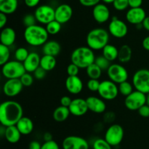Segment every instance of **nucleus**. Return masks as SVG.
Wrapping results in <instances>:
<instances>
[{
    "label": "nucleus",
    "mask_w": 149,
    "mask_h": 149,
    "mask_svg": "<svg viewBox=\"0 0 149 149\" xmlns=\"http://www.w3.org/2000/svg\"><path fill=\"white\" fill-rule=\"evenodd\" d=\"M95 55L93 50L88 46L78 47L72 51L71 61L78 66L80 69H87L92 64L95 63Z\"/></svg>",
    "instance_id": "nucleus-4"
},
{
    "label": "nucleus",
    "mask_w": 149,
    "mask_h": 149,
    "mask_svg": "<svg viewBox=\"0 0 149 149\" xmlns=\"http://www.w3.org/2000/svg\"><path fill=\"white\" fill-rule=\"evenodd\" d=\"M142 46L146 51H149V35L146 37L142 41Z\"/></svg>",
    "instance_id": "nucleus-53"
},
{
    "label": "nucleus",
    "mask_w": 149,
    "mask_h": 149,
    "mask_svg": "<svg viewBox=\"0 0 149 149\" xmlns=\"http://www.w3.org/2000/svg\"><path fill=\"white\" fill-rule=\"evenodd\" d=\"M97 93L105 101L113 100L119 94L118 85L109 79L100 81Z\"/></svg>",
    "instance_id": "nucleus-7"
},
{
    "label": "nucleus",
    "mask_w": 149,
    "mask_h": 149,
    "mask_svg": "<svg viewBox=\"0 0 149 149\" xmlns=\"http://www.w3.org/2000/svg\"><path fill=\"white\" fill-rule=\"evenodd\" d=\"M26 72L24 65L17 60H10L1 66V74L6 79H20Z\"/></svg>",
    "instance_id": "nucleus-5"
},
{
    "label": "nucleus",
    "mask_w": 149,
    "mask_h": 149,
    "mask_svg": "<svg viewBox=\"0 0 149 149\" xmlns=\"http://www.w3.org/2000/svg\"><path fill=\"white\" fill-rule=\"evenodd\" d=\"M118 88H119V92L121 95L124 96H127L128 95L130 94L131 93L134 91V86L132 83L129 82L128 80L123 82V83H120L118 85Z\"/></svg>",
    "instance_id": "nucleus-32"
},
{
    "label": "nucleus",
    "mask_w": 149,
    "mask_h": 149,
    "mask_svg": "<svg viewBox=\"0 0 149 149\" xmlns=\"http://www.w3.org/2000/svg\"><path fill=\"white\" fill-rule=\"evenodd\" d=\"M100 81L97 79H89L87 82V88L92 92H97L100 86Z\"/></svg>",
    "instance_id": "nucleus-40"
},
{
    "label": "nucleus",
    "mask_w": 149,
    "mask_h": 149,
    "mask_svg": "<svg viewBox=\"0 0 149 149\" xmlns=\"http://www.w3.org/2000/svg\"><path fill=\"white\" fill-rule=\"evenodd\" d=\"M93 16L94 20L99 24L109 21L111 18V12L108 6L104 3H99L93 8Z\"/></svg>",
    "instance_id": "nucleus-15"
},
{
    "label": "nucleus",
    "mask_w": 149,
    "mask_h": 149,
    "mask_svg": "<svg viewBox=\"0 0 149 149\" xmlns=\"http://www.w3.org/2000/svg\"><path fill=\"white\" fill-rule=\"evenodd\" d=\"M125 131L120 124H113L109 126L104 134V139L112 146H117L124 139Z\"/></svg>",
    "instance_id": "nucleus-8"
},
{
    "label": "nucleus",
    "mask_w": 149,
    "mask_h": 149,
    "mask_svg": "<svg viewBox=\"0 0 149 149\" xmlns=\"http://www.w3.org/2000/svg\"><path fill=\"white\" fill-rule=\"evenodd\" d=\"M40 61L41 57L39 53L36 52H30L29 56L23 63L26 71L27 72L33 73L36 69L40 67Z\"/></svg>",
    "instance_id": "nucleus-21"
},
{
    "label": "nucleus",
    "mask_w": 149,
    "mask_h": 149,
    "mask_svg": "<svg viewBox=\"0 0 149 149\" xmlns=\"http://www.w3.org/2000/svg\"><path fill=\"white\" fill-rule=\"evenodd\" d=\"M143 4V0H129V6L130 8L141 7Z\"/></svg>",
    "instance_id": "nucleus-50"
},
{
    "label": "nucleus",
    "mask_w": 149,
    "mask_h": 149,
    "mask_svg": "<svg viewBox=\"0 0 149 149\" xmlns=\"http://www.w3.org/2000/svg\"><path fill=\"white\" fill-rule=\"evenodd\" d=\"M18 0H0V13L11 15L17 10Z\"/></svg>",
    "instance_id": "nucleus-26"
},
{
    "label": "nucleus",
    "mask_w": 149,
    "mask_h": 149,
    "mask_svg": "<svg viewBox=\"0 0 149 149\" xmlns=\"http://www.w3.org/2000/svg\"><path fill=\"white\" fill-rule=\"evenodd\" d=\"M20 80L24 87H29L33 83L34 77H33V75H32L31 73L26 72L24 74H23L20 77Z\"/></svg>",
    "instance_id": "nucleus-38"
},
{
    "label": "nucleus",
    "mask_w": 149,
    "mask_h": 149,
    "mask_svg": "<svg viewBox=\"0 0 149 149\" xmlns=\"http://www.w3.org/2000/svg\"><path fill=\"white\" fill-rule=\"evenodd\" d=\"M37 21L35 18L34 14H26L23 18V23L26 27L36 25Z\"/></svg>",
    "instance_id": "nucleus-41"
},
{
    "label": "nucleus",
    "mask_w": 149,
    "mask_h": 149,
    "mask_svg": "<svg viewBox=\"0 0 149 149\" xmlns=\"http://www.w3.org/2000/svg\"><path fill=\"white\" fill-rule=\"evenodd\" d=\"M106 73L109 80L114 82L117 85L127 81L129 77L127 70L122 64H118V63H113L111 64L109 68L106 71Z\"/></svg>",
    "instance_id": "nucleus-9"
},
{
    "label": "nucleus",
    "mask_w": 149,
    "mask_h": 149,
    "mask_svg": "<svg viewBox=\"0 0 149 149\" xmlns=\"http://www.w3.org/2000/svg\"><path fill=\"white\" fill-rule=\"evenodd\" d=\"M47 31L49 35H56L59 33L62 28V24L57 21L56 20H53L52 21L49 22L47 25H45Z\"/></svg>",
    "instance_id": "nucleus-33"
},
{
    "label": "nucleus",
    "mask_w": 149,
    "mask_h": 149,
    "mask_svg": "<svg viewBox=\"0 0 149 149\" xmlns=\"http://www.w3.org/2000/svg\"><path fill=\"white\" fill-rule=\"evenodd\" d=\"M29 53H30V52H29L27 48H24V47H19V48H17L15 51V59L20 61V62L23 63L25 61V60L27 58V57L29 56Z\"/></svg>",
    "instance_id": "nucleus-34"
},
{
    "label": "nucleus",
    "mask_w": 149,
    "mask_h": 149,
    "mask_svg": "<svg viewBox=\"0 0 149 149\" xmlns=\"http://www.w3.org/2000/svg\"><path fill=\"white\" fill-rule=\"evenodd\" d=\"M72 100L73 99L69 96H63L61 97L60 102H61V105L68 108L70 106V105H71Z\"/></svg>",
    "instance_id": "nucleus-48"
},
{
    "label": "nucleus",
    "mask_w": 149,
    "mask_h": 149,
    "mask_svg": "<svg viewBox=\"0 0 149 149\" xmlns=\"http://www.w3.org/2000/svg\"><path fill=\"white\" fill-rule=\"evenodd\" d=\"M47 72L46 70H45L43 68L39 67V68H37L34 72H33V77H34L36 80H42V79H44L46 77Z\"/></svg>",
    "instance_id": "nucleus-44"
},
{
    "label": "nucleus",
    "mask_w": 149,
    "mask_h": 149,
    "mask_svg": "<svg viewBox=\"0 0 149 149\" xmlns=\"http://www.w3.org/2000/svg\"><path fill=\"white\" fill-rule=\"evenodd\" d=\"M80 68L77 66L76 64H73V63H71L68 65L66 69L67 74H68V76H77L78 75L79 72Z\"/></svg>",
    "instance_id": "nucleus-42"
},
{
    "label": "nucleus",
    "mask_w": 149,
    "mask_h": 149,
    "mask_svg": "<svg viewBox=\"0 0 149 149\" xmlns=\"http://www.w3.org/2000/svg\"><path fill=\"white\" fill-rule=\"evenodd\" d=\"M138 113L143 118H149V106L148 105H144L138 110Z\"/></svg>",
    "instance_id": "nucleus-46"
},
{
    "label": "nucleus",
    "mask_w": 149,
    "mask_h": 149,
    "mask_svg": "<svg viewBox=\"0 0 149 149\" xmlns=\"http://www.w3.org/2000/svg\"><path fill=\"white\" fill-rule=\"evenodd\" d=\"M112 4L113 8L117 11H124L130 7L129 0H115Z\"/></svg>",
    "instance_id": "nucleus-39"
},
{
    "label": "nucleus",
    "mask_w": 149,
    "mask_h": 149,
    "mask_svg": "<svg viewBox=\"0 0 149 149\" xmlns=\"http://www.w3.org/2000/svg\"><path fill=\"white\" fill-rule=\"evenodd\" d=\"M49 35L45 26L38 24L26 27L23 32L26 43L33 47L43 46L48 41Z\"/></svg>",
    "instance_id": "nucleus-2"
},
{
    "label": "nucleus",
    "mask_w": 149,
    "mask_h": 149,
    "mask_svg": "<svg viewBox=\"0 0 149 149\" xmlns=\"http://www.w3.org/2000/svg\"><path fill=\"white\" fill-rule=\"evenodd\" d=\"M18 1H19V0H18Z\"/></svg>",
    "instance_id": "nucleus-58"
},
{
    "label": "nucleus",
    "mask_w": 149,
    "mask_h": 149,
    "mask_svg": "<svg viewBox=\"0 0 149 149\" xmlns=\"http://www.w3.org/2000/svg\"><path fill=\"white\" fill-rule=\"evenodd\" d=\"M103 72V70L95 63L92 64L86 69V74L90 79L99 80L101 77Z\"/></svg>",
    "instance_id": "nucleus-31"
},
{
    "label": "nucleus",
    "mask_w": 149,
    "mask_h": 149,
    "mask_svg": "<svg viewBox=\"0 0 149 149\" xmlns=\"http://www.w3.org/2000/svg\"><path fill=\"white\" fill-rule=\"evenodd\" d=\"M16 40V32L14 29L9 26L3 28L0 34V41L1 44L6 46L11 47L14 45Z\"/></svg>",
    "instance_id": "nucleus-22"
},
{
    "label": "nucleus",
    "mask_w": 149,
    "mask_h": 149,
    "mask_svg": "<svg viewBox=\"0 0 149 149\" xmlns=\"http://www.w3.org/2000/svg\"><path fill=\"white\" fill-rule=\"evenodd\" d=\"M101 1H103L104 4H113V1H114L115 0H101Z\"/></svg>",
    "instance_id": "nucleus-56"
},
{
    "label": "nucleus",
    "mask_w": 149,
    "mask_h": 149,
    "mask_svg": "<svg viewBox=\"0 0 149 149\" xmlns=\"http://www.w3.org/2000/svg\"><path fill=\"white\" fill-rule=\"evenodd\" d=\"M71 115L69 109L67 107L60 106L57 107L55 110H54L53 112H52V117L53 119L55 120L56 122H63V121H66L69 115Z\"/></svg>",
    "instance_id": "nucleus-27"
},
{
    "label": "nucleus",
    "mask_w": 149,
    "mask_h": 149,
    "mask_svg": "<svg viewBox=\"0 0 149 149\" xmlns=\"http://www.w3.org/2000/svg\"><path fill=\"white\" fill-rule=\"evenodd\" d=\"M63 149H89V142L80 136L70 135L65 137L62 142Z\"/></svg>",
    "instance_id": "nucleus-13"
},
{
    "label": "nucleus",
    "mask_w": 149,
    "mask_h": 149,
    "mask_svg": "<svg viewBox=\"0 0 149 149\" xmlns=\"http://www.w3.org/2000/svg\"><path fill=\"white\" fill-rule=\"evenodd\" d=\"M10 47L0 44V65L2 66L10 61Z\"/></svg>",
    "instance_id": "nucleus-35"
},
{
    "label": "nucleus",
    "mask_w": 149,
    "mask_h": 149,
    "mask_svg": "<svg viewBox=\"0 0 149 149\" xmlns=\"http://www.w3.org/2000/svg\"><path fill=\"white\" fill-rule=\"evenodd\" d=\"M21 135V133L20 132L16 125L6 127L4 137L7 141L10 143L15 144V143H18L20 141Z\"/></svg>",
    "instance_id": "nucleus-25"
},
{
    "label": "nucleus",
    "mask_w": 149,
    "mask_h": 149,
    "mask_svg": "<svg viewBox=\"0 0 149 149\" xmlns=\"http://www.w3.org/2000/svg\"><path fill=\"white\" fill-rule=\"evenodd\" d=\"M43 139L45 140V142L53 140L52 139V135L50 132H45L43 135Z\"/></svg>",
    "instance_id": "nucleus-55"
},
{
    "label": "nucleus",
    "mask_w": 149,
    "mask_h": 149,
    "mask_svg": "<svg viewBox=\"0 0 149 149\" xmlns=\"http://www.w3.org/2000/svg\"><path fill=\"white\" fill-rule=\"evenodd\" d=\"M93 149H112V146L104 138H97L93 141Z\"/></svg>",
    "instance_id": "nucleus-37"
},
{
    "label": "nucleus",
    "mask_w": 149,
    "mask_h": 149,
    "mask_svg": "<svg viewBox=\"0 0 149 149\" xmlns=\"http://www.w3.org/2000/svg\"><path fill=\"white\" fill-rule=\"evenodd\" d=\"M41 0H24L25 4L28 7L33 8V7H38Z\"/></svg>",
    "instance_id": "nucleus-49"
},
{
    "label": "nucleus",
    "mask_w": 149,
    "mask_h": 149,
    "mask_svg": "<svg viewBox=\"0 0 149 149\" xmlns=\"http://www.w3.org/2000/svg\"><path fill=\"white\" fill-rule=\"evenodd\" d=\"M23 116V107L19 102L6 100L0 105V123L4 127L16 125Z\"/></svg>",
    "instance_id": "nucleus-1"
},
{
    "label": "nucleus",
    "mask_w": 149,
    "mask_h": 149,
    "mask_svg": "<svg viewBox=\"0 0 149 149\" xmlns=\"http://www.w3.org/2000/svg\"><path fill=\"white\" fill-rule=\"evenodd\" d=\"M95 64H97L103 71H107V70L111 64V62L109 60H108L106 57L103 56V55H100L96 56L95 60Z\"/></svg>",
    "instance_id": "nucleus-36"
},
{
    "label": "nucleus",
    "mask_w": 149,
    "mask_h": 149,
    "mask_svg": "<svg viewBox=\"0 0 149 149\" xmlns=\"http://www.w3.org/2000/svg\"><path fill=\"white\" fill-rule=\"evenodd\" d=\"M42 145L37 140H32L29 144V149H41Z\"/></svg>",
    "instance_id": "nucleus-52"
},
{
    "label": "nucleus",
    "mask_w": 149,
    "mask_h": 149,
    "mask_svg": "<svg viewBox=\"0 0 149 149\" xmlns=\"http://www.w3.org/2000/svg\"><path fill=\"white\" fill-rule=\"evenodd\" d=\"M7 23V15L0 13V28L1 29L6 26Z\"/></svg>",
    "instance_id": "nucleus-51"
},
{
    "label": "nucleus",
    "mask_w": 149,
    "mask_h": 149,
    "mask_svg": "<svg viewBox=\"0 0 149 149\" xmlns=\"http://www.w3.org/2000/svg\"><path fill=\"white\" fill-rule=\"evenodd\" d=\"M41 149H60V146L56 141L52 140L42 143Z\"/></svg>",
    "instance_id": "nucleus-43"
},
{
    "label": "nucleus",
    "mask_w": 149,
    "mask_h": 149,
    "mask_svg": "<svg viewBox=\"0 0 149 149\" xmlns=\"http://www.w3.org/2000/svg\"><path fill=\"white\" fill-rule=\"evenodd\" d=\"M132 83L135 90L143 93H149V70L140 69L134 73Z\"/></svg>",
    "instance_id": "nucleus-6"
},
{
    "label": "nucleus",
    "mask_w": 149,
    "mask_h": 149,
    "mask_svg": "<svg viewBox=\"0 0 149 149\" xmlns=\"http://www.w3.org/2000/svg\"><path fill=\"white\" fill-rule=\"evenodd\" d=\"M61 51V44L55 40H48L42 46V53L44 55H49L56 57L59 55Z\"/></svg>",
    "instance_id": "nucleus-24"
},
{
    "label": "nucleus",
    "mask_w": 149,
    "mask_h": 149,
    "mask_svg": "<svg viewBox=\"0 0 149 149\" xmlns=\"http://www.w3.org/2000/svg\"><path fill=\"white\" fill-rule=\"evenodd\" d=\"M55 10L52 6L48 4L38 6L33 13L37 23L42 25H47L55 20Z\"/></svg>",
    "instance_id": "nucleus-12"
},
{
    "label": "nucleus",
    "mask_w": 149,
    "mask_h": 149,
    "mask_svg": "<svg viewBox=\"0 0 149 149\" xmlns=\"http://www.w3.org/2000/svg\"><path fill=\"white\" fill-rule=\"evenodd\" d=\"M22 135H29L33 131L34 125L33 122L30 118L23 115L16 124Z\"/></svg>",
    "instance_id": "nucleus-23"
},
{
    "label": "nucleus",
    "mask_w": 149,
    "mask_h": 149,
    "mask_svg": "<svg viewBox=\"0 0 149 149\" xmlns=\"http://www.w3.org/2000/svg\"><path fill=\"white\" fill-rule=\"evenodd\" d=\"M68 109L71 115L77 117L83 116L89 111L86 99L82 98H75L73 99Z\"/></svg>",
    "instance_id": "nucleus-18"
},
{
    "label": "nucleus",
    "mask_w": 149,
    "mask_h": 149,
    "mask_svg": "<svg viewBox=\"0 0 149 149\" xmlns=\"http://www.w3.org/2000/svg\"><path fill=\"white\" fill-rule=\"evenodd\" d=\"M89 111L96 114L104 113L106 110V104L104 99L100 96H90L86 99Z\"/></svg>",
    "instance_id": "nucleus-19"
},
{
    "label": "nucleus",
    "mask_w": 149,
    "mask_h": 149,
    "mask_svg": "<svg viewBox=\"0 0 149 149\" xmlns=\"http://www.w3.org/2000/svg\"><path fill=\"white\" fill-rule=\"evenodd\" d=\"M110 34L103 28L97 27L88 32L86 37L87 46L93 51H102L109 43Z\"/></svg>",
    "instance_id": "nucleus-3"
},
{
    "label": "nucleus",
    "mask_w": 149,
    "mask_h": 149,
    "mask_svg": "<svg viewBox=\"0 0 149 149\" xmlns=\"http://www.w3.org/2000/svg\"><path fill=\"white\" fill-rule=\"evenodd\" d=\"M23 87L20 79H7L3 85L2 91L7 97H15L20 94Z\"/></svg>",
    "instance_id": "nucleus-14"
},
{
    "label": "nucleus",
    "mask_w": 149,
    "mask_h": 149,
    "mask_svg": "<svg viewBox=\"0 0 149 149\" xmlns=\"http://www.w3.org/2000/svg\"><path fill=\"white\" fill-rule=\"evenodd\" d=\"M65 86L66 90L71 94H79L84 89V83L82 80L77 76H68L65 82Z\"/></svg>",
    "instance_id": "nucleus-20"
},
{
    "label": "nucleus",
    "mask_w": 149,
    "mask_h": 149,
    "mask_svg": "<svg viewBox=\"0 0 149 149\" xmlns=\"http://www.w3.org/2000/svg\"><path fill=\"white\" fill-rule=\"evenodd\" d=\"M73 16V9L68 4H61L58 5L55 10V20L65 24L68 23Z\"/></svg>",
    "instance_id": "nucleus-17"
},
{
    "label": "nucleus",
    "mask_w": 149,
    "mask_h": 149,
    "mask_svg": "<svg viewBox=\"0 0 149 149\" xmlns=\"http://www.w3.org/2000/svg\"><path fill=\"white\" fill-rule=\"evenodd\" d=\"M57 64V60L55 56L49 55H43L41 57L40 67L46 70L47 72L52 71L55 69Z\"/></svg>",
    "instance_id": "nucleus-30"
},
{
    "label": "nucleus",
    "mask_w": 149,
    "mask_h": 149,
    "mask_svg": "<svg viewBox=\"0 0 149 149\" xmlns=\"http://www.w3.org/2000/svg\"><path fill=\"white\" fill-rule=\"evenodd\" d=\"M108 31L111 36L117 39H122L128 34V26L124 20L117 17H113L109 23Z\"/></svg>",
    "instance_id": "nucleus-10"
},
{
    "label": "nucleus",
    "mask_w": 149,
    "mask_h": 149,
    "mask_svg": "<svg viewBox=\"0 0 149 149\" xmlns=\"http://www.w3.org/2000/svg\"><path fill=\"white\" fill-rule=\"evenodd\" d=\"M146 16V13L145 10L141 7L130 8L127 11L126 15H125L127 21L130 24L135 25V26L142 24Z\"/></svg>",
    "instance_id": "nucleus-16"
},
{
    "label": "nucleus",
    "mask_w": 149,
    "mask_h": 149,
    "mask_svg": "<svg viewBox=\"0 0 149 149\" xmlns=\"http://www.w3.org/2000/svg\"><path fill=\"white\" fill-rule=\"evenodd\" d=\"M115 120V114L113 112H107L103 115V121L106 123H111L113 122Z\"/></svg>",
    "instance_id": "nucleus-47"
},
{
    "label": "nucleus",
    "mask_w": 149,
    "mask_h": 149,
    "mask_svg": "<svg viewBox=\"0 0 149 149\" xmlns=\"http://www.w3.org/2000/svg\"><path fill=\"white\" fill-rule=\"evenodd\" d=\"M146 104V94L137 90L134 91L125 99V107L131 111L138 110L143 105Z\"/></svg>",
    "instance_id": "nucleus-11"
},
{
    "label": "nucleus",
    "mask_w": 149,
    "mask_h": 149,
    "mask_svg": "<svg viewBox=\"0 0 149 149\" xmlns=\"http://www.w3.org/2000/svg\"><path fill=\"white\" fill-rule=\"evenodd\" d=\"M132 56V51L128 45H123L119 48L118 61L122 64H126L131 60Z\"/></svg>",
    "instance_id": "nucleus-28"
},
{
    "label": "nucleus",
    "mask_w": 149,
    "mask_h": 149,
    "mask_svg": "<svg viewBox=\"0 0 149 149\" xmlns=\"http://www.w3.org/2000/svg\"><path fill=\"white\" fill-rule=\"evenodd\" d=\"M142 26L144 29L149 32V16H146V18L144 19L143 22L142 23Z\"/></svg>",
    "instance_id": "nucleus-54"
},
{
    "label": "nucleus",
    "mask_w": 149,
    "mask_h": 149,
    "mask_svg": "<svg viewBox=\"0 0 149 149\" xmlns=\"http://www.w3.org/2000/svg\"><path fill=\"white\" fill-rule=\"evenodd\" d=\"M101 0H79L80 4L84 7H94L100 3Z\"/></svg>",
    "instance_id": "nucleus-45"
},
{
    "label": "nucleus",
    "mask_w": 149,
    "mask_h": 149,
    "mask_svg": "<svg viewBox=\"0 0 149 149\" xmlns=\"http://www.w3.org/2000/svg\"><path fill=\"white\" fill-rule=\"evenodd\" d=\"M146 105L149 106V93L146 94Z\"/></svg>",
    "instance_id": "nucleus-57"
},
{
    "label": "nucleus",
    "mask_w": 149,
    "mask_h": 149,
    "mask_svg": "<svg viewBox=\"0 0 149 149\" xmlns=\"http://www.w3.org/2000/svg\"><path fill=\"white\" fill-rule=\"evenodd\" d=\"M118 54H119V48L110 43L106 45L102 50V55L106 57L111 62L118 59Z\"/></svg>",
    "instance_id": "nucleus-29"
}]
</instances>
